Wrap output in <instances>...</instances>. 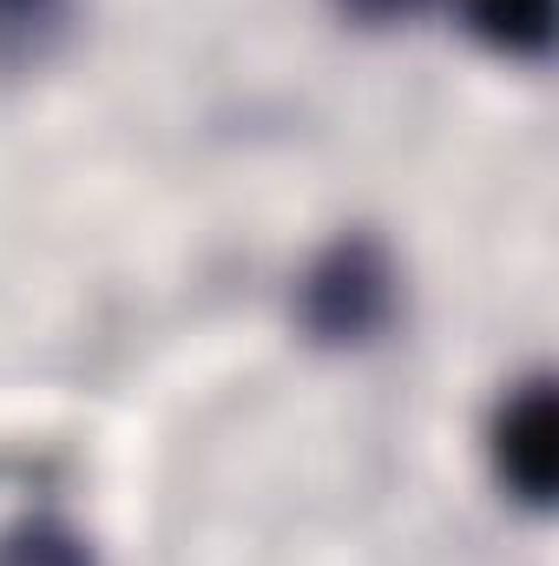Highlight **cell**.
<instances>
[{"label": "cell", "instance_id": "cell-1", "mask_svg": "<svg viewBox=\"0 0 559 566\" xmlns=\"http://www.w3.org/2000/svg\"><path fill=\"white\" fill-rule=\"evenodd\" d=\"M395 303H402V277H395V258L376 231H342L296 277V323L323 349L376 343L395 323Z\"/></svg>", "mask_w": 559, "mask_h": 566}, {"label": "cell", "instance_id": "cell-2", "mask_svg": "<svg viewBox=\"0 0 559 566\" xmlns=\"http://www.w3.org/2000/svg\"><path fill=\"white\" fill-rule=\"evenodd\" d=\"M559 416H553V382L547 376H527L487 428V454H494V474L514 501L527 507H547L553 501V474H559Z\"/></svg>", "mask_w": 559, "mask_h": 566}, {"label": "cell", "instance_id": "cell-3", "mask_svg": "<svg viewBox=\"0 0 559 566\" xmlns=\"http://www.w3.org/2000/svg\"><path fill=\"white\" fill-rule=\"evenodd\" d=\"M461 20L500 60H547L553 46V0H461Z\"/></svg>", "mask_w": 559, "mask_h": 566}, {"label": "cell", "instance_id": "cell-4", "mask_svg": "<svg viewBox=\"0 0 559 566\" xmlns=\"http://www.w3.org/2000/svg\"><path fill=\"white\" fill-rule=\"evenodd\" d=\"M73 40V0H0V73H40Z\"/></svg>", "mask_w": 559, "mask_h": 566}, {"label": "cell", "instance_id": "cell-5", "mask_svg": "<svg viewBox=\"0 0 559 566\" xmlns=\"http://www.w3.org/2000/svg\"><path fill=\"white\" fill-rule=\"evenodd\" d=\"M0 566H99L93 541L53 514H27L0 527Z\"/></svg>", "mask_w": 559, "mask_h": 566}, {"label": "cell", "instance_id": "cell-6", "mask_svg": "<svg viewBox=\"0 0 559 566\" xmlns=\"http://www.w3.org/2000/svg\"><path fill=\"white\" fill-rule=\"evenodd\" d=\"M349 20H362V27H395V20H409V13H421L428 0H336Z\"/></svg>", "mask_w": 559, "mask_h": 566}]
</instances>
